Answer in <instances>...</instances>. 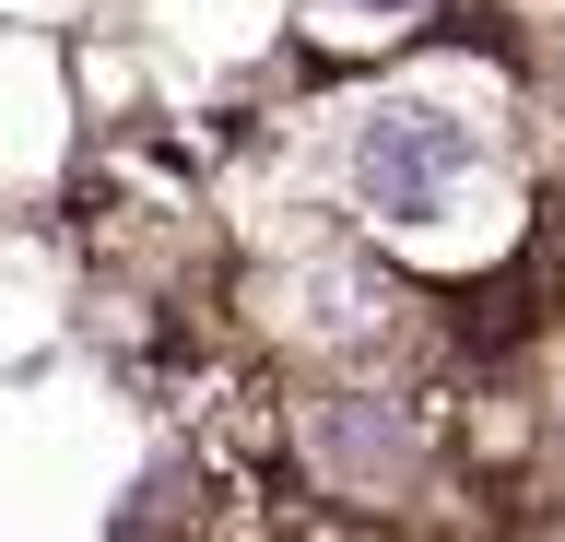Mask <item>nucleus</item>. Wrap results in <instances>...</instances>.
I'll return each mask as SVG.
<instances>
[{
    "instance_id": "1",
    "label": "nucleus",
    "mask_w": 565,
    "mask_h": 542,
    "mask_svg": "<svg viewBox=\"0 0 565 542\" xmlns=\"http://www.w3.org/2000/svg\"><path fill=\"white\" fill-rule=\"evenodd\" d=\"M471 166H483L471 118L424 107V95L365 107V130H353V189H365V213H388V224H436L459 189H471Z\"/></svg>"
},
{
    "instance_id": "2",
    "label": "nucleus",
    "mask_w": 565,
    "mask_h": 542,
    "mask_svg": "<svg viewBox=\"0 0 565 542\" xmlns=\"http://www.w3.org/2000/svg\"><path fill=\"white\" fill-rule=\"evenodd\" d=\"M318 460L330 471H401V425L365 413V401H330V413H318Z\"/></svg>"
},
{
    "instance_id": "3",
    "label": "nucleus",
    "mask_w": 565,
    "mask_h": 542,
    "mask_svg": "<svg viewBox=\"0 0 565 542\" xmlns=\"http://www.w3.org/2000/svg\"><path fill=\"white\" fill-rule=\"evenodd\" d=\"M353 12H413V0H353Z\"/></svg>"
}]
</instances>
